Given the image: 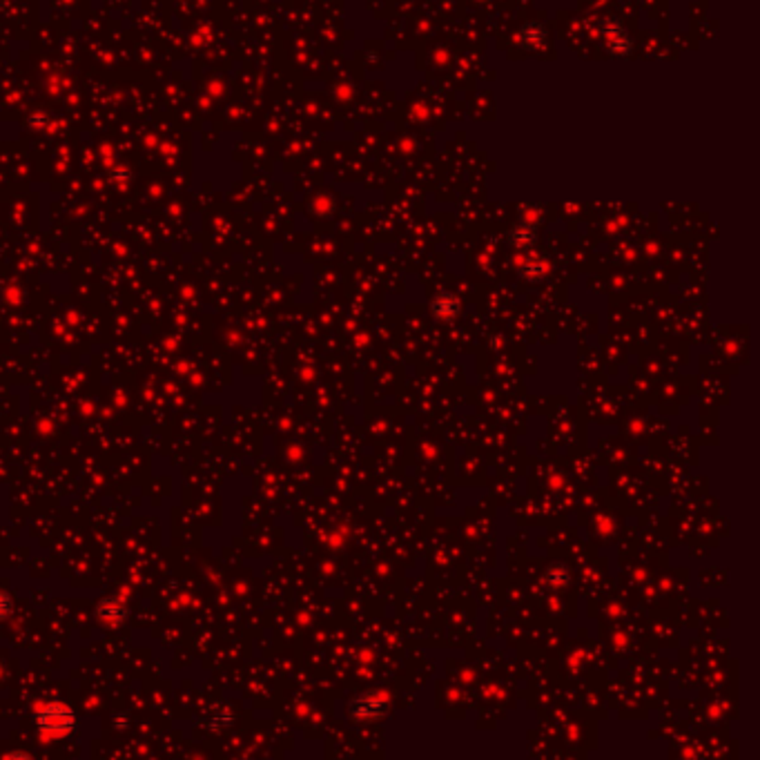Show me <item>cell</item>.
<instances>
[{
  "mask_svg": "<svg viewBox=\"0 0 760 760\" xmlns=\"http://www.w3.org/2000/svg\"><path fill=\"white\" fill-rule=\"evenodd\" d=\"M126 616V607H123L119 600H105L103 605L98 607V618L105 622V625H116V622L123 620Z\"/></svg>",
  "mask_w": 760,
  "mask_h": 760,
  "instance_id": "obj_2",
  "label": "cell"
},
{
  "mask_svg": "<svg viewBox=\"0 0 760 760\" xmlns=\"http://www.w3.org/2000/svg\"><path fill=\"white\" fill-rule=\"evenodd\" d=\"M11 614V598L0 591V620H5Z\"/></svg>",
  "mask_w": 760,
  "mask_h": 760,
  "instance_id": "obj_3",
  "label": "cell"
},
{
  "mask_svg": "<svg viewBox=\"0 0 760 760\" xmlns=\"http://www.w3.org/2000/svg\"><path fill=\"white\" fill-rule=\"evenodd\" d=\"M36 727L47 738H63V736L74 731L76 716L67 705L50 702V705H43L36 711Z\"/></svg>",
  "mask_w": 760,
  "mask_h": 760,
  "instance_id": "obj_1",
  "label": "cell"
}]
</instances>
